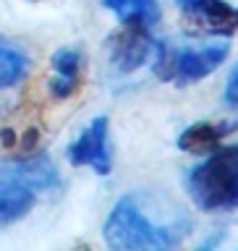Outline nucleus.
I'll use <instances>...</instances> for the list:
<instances>
[{"mask_svg": "<svg viewBox=\"0 0 238 251\" xmlns=\"http://www.w3.org/2000/svg\"><path fill=\"white\" fill-rule=\"evenodd\" d=\"M188 220L176 217L173 223H155L144 215L139 196H123L105 220V243L115 251H165L178 249L188 233Z\"/></svg>", "mask_w": 238, "mask_h": 251, "instance_id": "nucleus-1", "label": "nucleus"}, {"mask_svg": "<svg viewBox=\"0 0 238 251\" xmlns=\"http://www.w3.org/2000/svg\"><path fill=\"white\" fill-rule=\"evenodd\" d=\"M186 188L202 212L238 209V147H217L188 170Z\"/></svg>", "mask_w": 238, "mask_h": 251, "instance_id": "nucleus-2", "label": "nucleus"}, {"mask_svg": "<svg viewBox=\"0 0 238 251\" xmlns=\"http://www.w3.org/2000/svg\"><path fill=\"white\" fill-rule=\"evenodd\" d=\"M186 34L233 37L238 31V5L225 0H176Z\"/></svg>", "mask_w": 238, "mask_h": 251, "instance_id": "nucleus-3", "label": "nucleus"}, {"mask_svg": "<svg viewBox=\"0 0 238 251\" xmlns=\"http://www.w3.org/2000/svg\"><path fill=\"white\" fill-rule=\"evenodd\" d=\"M152 26L141 21H121V26L115 31H110V37L105 39V50L107 60L118 74H133L139 71L152 55Z\"/></svg>", "mask_w": 238, "mask_h": 251, "instance_id": "nucleus-4", "label": "nucleus"}, {"mask_svg": "<svg viewBox=\"0 0 238 251\" xmlns=\"http://www.w3.org/2000/svg\"><path fill=\"white\" fill-rule=\"evenodd\" d=\"M107 128L110 121L105 115H97L86 126L81 136L68 147V160L74 168L92 165L97 176H110L113 162H110V149H107Z\"/></svg>", "mask_w": 238, "mask_h": 251, "instance_id": "nucleus-5", "label": "nucleus"}, {"mask_svg": "<svg viewBox=\"0 0 238 251\" xmlns=\"http://www.w3.org/2000/svg\"><path fill=\"white\" fill-rule=\"evenodd\" d=\"M0 176L31 188L34 194L37 191H55V188H60L58 168H55V162L45 152L31 154V157H21V160L0 162Z\"/></svg>", "mask_w": 238, "mask_h": 251, "instance_id": "nucleus-6", "label": "nucleus"}, {"mask_svg": "<svg viewBox=\"0 0 238 251\" xmlns=\"http://www.w3.org/2000/svg\"><path fill=\"white\" fill-rule=\"evenodd\" d=\"M231 55V45H207V47H188V50H178V68H176V81L178 86H186L191 81L210 76L217 71Z\"/></svg>", "mask_w": 238, "mask_h": 251, "instance_id": "nucleus-7", "label": "nucleus"}, {"mask_svg": "<svg viewBox=\"0 0 238 251\" xmlns=\"http://www.w3.org/2000/svg\"><path fill=\"white\" fill-rule=\"evenodd\" d=\"M236 131V123L231 121H223V123H194L178 136V149L181 152H188V154H204V152H215L220 147L228 133Z\"/></svg>", "mask_w": 238, "mask_h": 251, "instance_id": "nucleus-8", "label": "nucleus"}, {"mask_svg": "<svg viewBox=\"0 0 238 251\" xmlns=\"http://www.w3.org/2000/svg\"><path fill=\"white\" fill-rule=\"evenodd\" d=\"M34 201H37V194L31 188L0 176V227L13 225L21 217H26L31 207H34Z\"/></svg>", "mask_w": 238, "mask_h": 251, "instance_id": "nucleus-9", "label": "nucleus"}, {"mask_svg": "<svg viewBox=\"0 0 238 251\" xmlns=\"http://www.w3.org/2000/svg\"><path fill=\"white\" fill-rule=\"evenodd\" d=\"M29 66H31L29 55L16 42L0 34V92L21 84L29 74Z\"/></svg>", "mask_w": 238, "mask_h": 251, "instance_id": "nucleus-10", "label": "nucleus"}, {"mask_svg": "<svg viewBox=\"0 0 238 251\" xmlns=\"http://www.w3.org/2000/svg\"><path fill=\"white\" fill-rule=\"evenodd\" d=\"M121 21H141L147 26H155L160 21V5L157 0H102Z\"/></svg>", "mask_w": 238, "mask_h": 251, "instance_id": "nucleus-11", "label": "nucleus"}, {"mask_svg": "<svg viewBox=\"0 0 238 251\" xmlns=\"http://www.w3.org/2000/svg\"><path fill=\"white\" fill-rule=\"evenodd\" d=\"M152 52H155V63H152L155 76L160 81H173L176 78V68H178V50L170 47L168 42H162V39H155Z\"/></svg>", "mask_w": 238, "mask_h": 251, "instance_id": "nucleus-12", "label": "nucleus"}, {"mask_svg": "<svg viewBox=\"0 0 238 251\" xmlns=\"http://www.w3.org/2000/svg\"><path fill=\"white\" fill-rule=\"evenodd\" d=\"M81 52L76 47H60V50L53 52V60L50 66L58 76H68V78H79V71H81Z\"/></svg>", "mask_w": 238, "mask_h": 251, "instance_id": "nucleus-13", "label": "nucleus"}, {"mask_svg": "<svg viewBox=\"0 0 238 251\" xmlns=\"http://www.w3.org/2000/svg\"><path fill=\"white\" fill-rule=\"evenodd\" d=\"M225 102L228 105L238 107V63L233 66L231 76H228V84H225Z\"/></svg>", "mask_w": 238, "mask_h": 251, "instance_id": "nucleus-14", "label": "nucleus"}, {"mask_svg": "<svg viewBox=\"0 0 238 251\" xmlns=\"http://www.w3.org/2000/svg\"><path fill=\"white\" fill-rule=\"evenodd\" d=\"M0 139H3V147H13V144H16L13 128H3V131H0Z\"/></svg>", "mask_w": 238, "mask_h": 251, "instance_id": "nucleus-15", "label": "nucleus"}]
</instances>
